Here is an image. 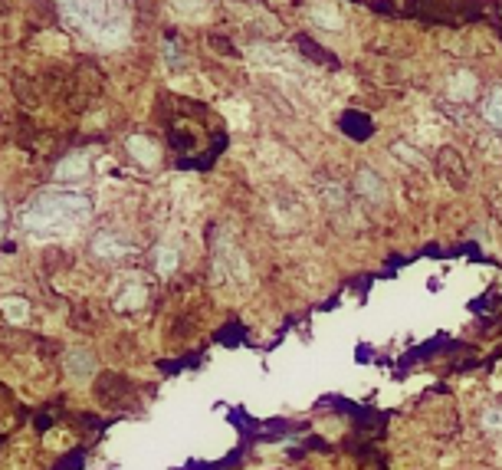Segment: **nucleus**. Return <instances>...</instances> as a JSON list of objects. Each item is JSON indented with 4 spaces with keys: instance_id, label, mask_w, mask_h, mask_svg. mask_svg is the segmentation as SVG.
Instances as JSON below:
<instances>
[{
    "instance_id": "f257e3e1",
    "label": "nucleus",
    "mask_w": 502,
    "mask_h": 470,
    "mask_svg": "<svg viewBox=\"0 0 502 470\" xmlns=\"http://www.w3.org/2000/svg\"><path fill=\"white\" fill-rule=\"evenodd\" d=\"M89 211V201L76 194H46L36 204H30V211L23 214L26 231L46 234V231H60L66 221H79Z\"/></svg>"
},
{
    "instance_id": "f03ea898",
    "label": "nucleus",
    "mask_w": 502,
    "mask_h": 470,
    "mask_svg": "<svg viewBox=\"0 0 502 470\" xmlns=\"http://www.w3.org/2000/svg\"><path fill=\"white\" fill-rule=\"evenodd\" d=\"M292 46H296L306 60H312V63H322V66H338V56H335L332 50H325L322 43H315L309 33H296L292 36Z\"/></svg>"
},
{
    "instance_id": "7ed1b4c3",
    "label": "nucleus",
    "mask_w": 502,
    "mask_h": 470,
    "mask_svg": "<svg viewBox=\"0 0 502 470\" xmlns=\"http://www.w3.org/2000/svg\"><path fill=\"white\" fill-rule=\"evenodd\" d=\"M95 372V359L89 349H69L66 352V375L73 382H89Z\"/></svg>"
},
{
    "instance_id": "20e7f679",
    "label": "nucleus",
    "mask_w": 502,
    "mask_h": 470,
    "mask_svg": "<svg viewBox=\"0 0 502 470\" xmlns=\"http://www.w3.org/2000/svg\"><path fill=\"white\" fill-rule=\"evenodd\" d=\"M358 194H365L368 201H371V204H378V201H381L384 197V188H381V178H378L375 171H368V168H361L358 171Z\"/></svg>"
},
{
    "instance_id": "39448f33",
    "label": "nucleus",
    "mask_w": 502,
    "mask_h": 470,
    "mask_svg": "<svg viewBox=\"0 0 502 470\" xmlns=\"http://www.w3.org/2000/svg\"><path fill=\"white\" fill-rule=\"evenodd\" d=\"M92 254L102 256V260H115V256L125 254V247H122V240H115V234H99L92 240Z\"/></svg>"
},
{
    "instance_id": "423d86ee",
    "label": "nucleus",
    "mask_w": 502,
    "mask_h": 470,
    "mask_svg": "<svg viewBox=\"0 0 502 470\" xmlns=\"http://www.w3.org/2000/svg\"><path fill=\"white\" fill-rule=\"evenodd\" d=\"M89 171V162H85L82 155H73V158H66V162L56 168V178L60 181H79Z\"/></svg>"
},
{
    "instance_id": "0eeeda50",
    "label": "nucleus",
    "mask_w": 502,
    "mask_h": 470,
    "mask_svg": "<svg viewBox=\"0 0 502 470\" xmlns=\"http://www.w3.org/2000/svg\"><path fill=\"white\" fill-rule=\"evenodd\" d=\"M341 128L355 138H368V132H371V119L361 115V112H345V115H341Z\"/></svg>"
},
{
    "instance_id": "6e6552de",
    "label": "nucleus",
    "mask_w": 502,
    "mask_h": 470,
    "mask_svg": "<svg viewBox=\"0 0 502 470\" xmlns=\"http://www.w3.org/2000/svg\"><path fill=\"white\" fill-rule=\"evenodd\" d=\"M154 260H158V273L161 276H171L174 270H178V250L174 247H158V254H154Z\"/></svg>"
},
{
    "instance_id": "1a4fd4ad",
    "label": "nucleus",
    "mask_w": 502,
    "mask_h": 470,
    "mask_svg": "<svg viewBox=\"0 0 502 470\" xmlns=\"http://www.w3.org/2000/svg\"><path fill=\"white\" fill-rule=\"evenodd\" d=\"M486 0H460V7H456V17L460 20H479L486 14Z\"/></svg>"
},
{
    "instance_id": "9d476101",
    "label": "nucleus",
    "mask_w": 502,
    "mask_h": 470,
    "mask_svg": "<svg viewBox=\"0 0 502 470\" xmlns=\"http://www.w3.org/2000/svg\"><path fill=\"white\" fill-rule=\"evenodd\" d=\"M479 424H483L486 431H502V404H493V408H486L483 418H479Z\"/></svg>"
},
{
    "instance_id": "9b49d317",
    "label": "nucleus",
    "mask_w": 502,
    "mask_h": 470,
    "mask_svg": "<svg viewBox=\"0 0 502 470\" xmlns=\"http://www.w3.org/2000/svg\"><path fill=\"white\" fill-rule=\"evenodd\" d=\"M486 119L493 122V125H499V128H502V89H499V93H493L489 105H486Z\"/></svg>"
},
{
    "instance_id": "f8f14e48",
    "label": "nucleus",
    "mask_w": 502,
    "mask_h": 470,
    "mask_svg": "<svg viewBox=\"0 0 502 470\" xmlns=\"http://www.w3.org/2000/svg\"><path fill=\"white\" fill-rule=\"evenodd\" d=\"M4 309H7V319H14V323H23L26 306L20 303V299H7V303H4Z\"/></svg>"
},
{
    "instance_id": "ddd939ff",
    "label": "nucleus",
    "mask_w": 502,
    "mask_h": 470,
    "mask_svg": "<svg viewBox=\"0 0 502 470\" xmlns=\"http://www.w3.org/2000/svg\"><path fill=\"white\" fill-rule=\"evenodd\" d=\"M371 10H375V14H384V17H397L400 14L394 0H371Z\"/></svg>"
},
{
    "instance_id": "4468645a",
    "label": "nucleus",
    "mask_w": 502,
    "mask_h": 470,
    "mask_svg": "<svg viewBox=\"0 0 502 470\" xmlns=\"http://www.w3.org/2000/svg\"><path fill=\"white\" fill-rule=\"evenodd\" d=\"M210 46H213V50H223V53H227V56H237V46H233V43L227 40V36L210 33Z\"/></svg>"
},
{
    "instance_id": "2eb2a0df",
    "label": "nucleus",
    "mask_w": 502,
    "mask_h": 470,
    "mask_svg": "<svg viewBox=\"0 0 502 470\" xmlns=\"http://www.w3.org/2000/svg\"><path fill=\"white\" fill-rule=\"evenodd\" d=\"M128 148H132V152H135V155H141V152H145V162H148V164L154 162V148L148 145V142H138V138H132V142H128Z\"/></svg>"
}]
</instances>
